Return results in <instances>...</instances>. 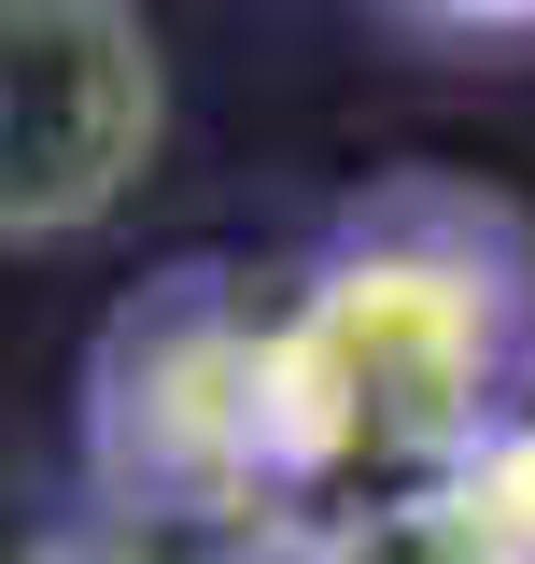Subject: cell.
I'll list each match as a JSON object with an SVG mask.
<instances>
[{
    "mask_svg": "<svg viewBox=\"0 0 535 564\" xmlns=\"http://www.w3.org/2000/svg\"><path fill=\"white\" fill-rule=\"evenodd\" d=\"M282 508L423 494L535 410V240L466 184H381L268 311Z\"/></svg>",
    "mask_w": 535,
    "mask_h": 564,
    "instance_id": "cell-1",
    "label": "cell"
},
{
    "mask_svg": "<svg viewBox=\"0 0 535 564\" xmlns=\"http://www.w3.org/2000/svg\"><path fill=\"white\" fill-rule=\"evenodd\" d=\"M85 480L128 522H254L282 508L268 311L226 269H170L99 325L85 367Z\"/></svg>",
    "mask_w": 535,
    "mask_h": 564,
    "instance_id": "cell-2",
    "label": "cell"
},
{
    "mask_svg": "<svg viewBox=\"0 0 535 564\" xmlns=\"http://www.w3.org/2000/svg\"><path fill=\"white\" fill-rule=\"evenodd\" d=\"M170 141V70L141 0H0V240L57 254L141 198Z\"/></svg>",
    "mask_w": 535,
    "mask_h": 564,
    "instance_id": "cell-3",
    "label": "cell"
},
{
    "mask_svg": "<svg viewBox=\"0 0 535 564\" xmlns=\"http://www.w3.org/2000/svg\"><path fill=\"white\" fill-rule=\"evenodd\" d=\"M395 14L437 43H535V0H395Z\"/></svg>",
    "mask_w": 535,
    "mask_h": 564,
    "instance_id": "cell-4",
    "label": "cell"
}]
</instances>
